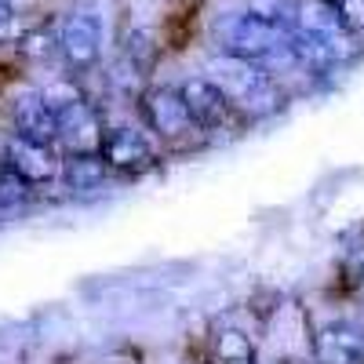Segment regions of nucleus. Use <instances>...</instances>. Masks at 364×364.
Instances as JSON below:
<instances>
[{"label": "nucleus", "instance_id": "obj_14", "mask_svg": "<svg viewBox=\"0 0 364 364\" xmlns=\"http://www.w3.org/2000/svg\"><path fill=\"white\" fill-rule=\"evenodd\" d=\"M58 48V33H51V29H37V33L22 37V51L26 55H51Z\"/></svg>", "mask_w": 364, "mask_h": 364}, {"label": "nucleus", "instance_id": "obj_6", "mask_svg": "<svg viewBox=\"0 0 364 364\" xmlns=\"http://www.w3.org/2000/svg\"><path fill=\"white\" fill-rule=\"evenodd\" d=\"M58 51H63L66 63L77 66V70L95 66V58L102 51V22H99V15H91V11L70 15L63 33H58Z\"/></svg>", "mask_w": 364, "mask_h": 364}, {"label": "nucleus", "instance_id": "obj_8", "mask_svg": "<svg viewBox=\"0 0 364 364\" xmlns=\"http://www.w3.org/2000/svg\"><path fill=\"white\" fill-rule=\"evenodd\" d=\"M8 164H15V171H22L29 182H44V178H58L63 175V157L55 154V146H41V142H29L22 135H11L8 142Z\"/></svg>", "mask_w": 364, "mask_h": 364}, {"label": "nucleus", "instance_id": "obj_7", "mask_svg": "<svg viewBox=\"0 0 364 364\" xmlns=\"http://www.w3.org/2000/svg\"><path fill=\"white\" fill-rule=\"evenodd\" d=\"M11 120H15V135L41 142V146H55L58 142V113L55 106L44 99V91H29L11 102Z\"/></svg>", "mask_w": 364, "mask_h": 364}, {"label": "nucleus", "instance_id": "obj_9", "mask_svg": "<svg viewBox=\"0 0 364 364\" xmlns=\"http://www.w3.org/2000/svg\"><path fill=\"white\" fill-rule=\"evenodd\" d=\"M317 364H364V336L353 324H331L314 336Z\"/></svg>", "mask_w": 364, "mask_h": 364}, {"label": "nucleus", "instance_id": "obj_11", "mask_svg": "<svg viewBox=\"0 0 364 364\" xmlns=\"http://www.w3.org/2000/svg\"><path fill=\"white\" fill-rule=\"evenodd\" d=\"M211 350H215V364H255V350L245 331H215Z\"/></svg>", "mask_w": 364, "mask_h": 364}, {"label": "nucleus", "instance_id": "obj_13", "mask_svg": "<svg viewBox=\"0 0 364 364\" xmlns=\"http://www.w3.org/2000/svg\"><path fill=\"white\" fill-rule=\"evenodd\" d=\"M328 4L336 8V15L350 37L364 33V0H328Z\"/></svg>", "mask_w": 364, "mask_h": 364}, {"label": "nucleus", "instance_id": "obj_15", "mask_svg": "<svg viewBox=\"0 0 364 364\" xmlns=\"http://www.w3.org/2000/svg\"><path fill=\"white\" fill-rule=\"evenodd\" d=\"M8 26H11V4H8V0H0V37L8 33Z\"/></svg>", "mask_w": 364, "mask_h": 364}, {"label": "nucleus", "instance_id": "obj_12", "mask_svg": "<svg viewBox=\"0 0 364 364\" xmlns=\"http://www.w3.org/2000/svg\"><path fill=\"white\" fill-rule=\"evenodd\" d=\"M33 182H29L22 171H15V164H8L0 157V208H22L33 200Z\"/></svg>", "mask_w": 364, "mask_h": 364}, {"label": "nucleus", "instance_id": "obj_2", "mask_svg": "<svg viewBox=\"0 0 364 364\" xmlns=\"http://www.w3.org/2000/svg\"><path fill=\"white\" fill-rule=\"evenodd\" d=\"M142 120L157 142H171V146L204 135L178 87H149L142 95Z\"/></svg>", "mask_w": 364, "mask_h": 364}, {"label": "nucleus", "instance_id": "obj_5", "mask_svg": "<svg viewBox=\"0 0 364 364\" xmlns=\"http://www.w3.org/2000/svg\"><path fill=\"white\" fill-rule=\"evenodd\" d=\"M102 139H106L102 117L87 99L58 113V142L66 146V154H102Z\"/></svg>", "mask_w": 364, "mask_h": 364}, {"label": "nucleus", "instance_id": "obj_10", "mask_svg": "<svg viewBox=\"0 0 364 364\" xmlns=\"http://www.w3.org/2000/svg\"><path fill=\"white\" fill-rule=\"evenodd\" d=\"M106 175H109V164L102 161V154H63V178L77 193L99 190Z\"/></svg>", "mask_w": 364, "mask_h": 364}, {"label": "nucleus", "instance_id": "obj_4", "mask_svg": "<svg viewBox=\"0 0 364 364\" xmlns=\"http://www.w3.org/2000/svg\"><path fill=\"white\" fill-rule=\"evenodd\" d=\"M178 91H182V99H186V106H190L200 132H223V128H230L237 120L233 102L226 99V91L211 77H190V80L178 84Z\"/></svg>", "mask_w": 364, "mask_h": 364}, {"label": "nucleus", "instance_id": "obj_1", "mask_svg": "<svg viewBox=\"0 0 364 364\" xmlns=\"http://www.w3.org/2000/svg\"><path fill=\"white\" fill-rule=\"evenodd\" d=\"M211 80H215L226 99L233 102L237 113H248V117H266L281 106V87L259 63H248V58H233L223 55L211 63Z\"/></svg>", "mask_w": 364, "mask_h": 364}, {"label": "nucleus", "instance_id": "obj_3", "mask_svg": "<svg viewBox=\"0 0 364 364\" xmlns=\"http://www.w3.org/2000/svg\"><path fill=\"white\" fill-rule=\"evenodd\" d=\"M102 161L109 171L120 175H142L149 168H157V139L149 135V128H106L102 139Z\"/></svg>", "mask_w": 364, "mask_h": 364}]
</instances>
